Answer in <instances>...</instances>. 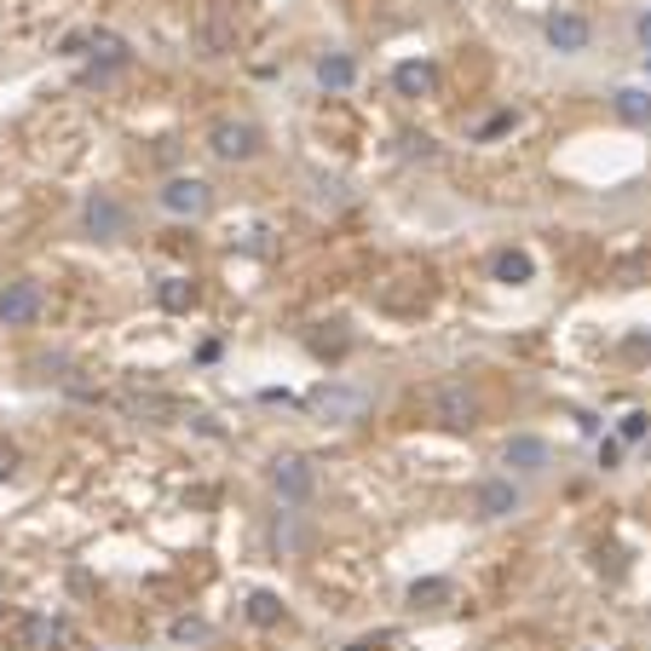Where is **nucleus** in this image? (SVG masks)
<instances>
[{
  "label": "nucleus",
  "mask_w": 651,
  "mask_h": 651,
  "mask_svg": "<svg viewBox=\"0 0 651 651\" xmlns=\"http://www.w3.org/2000/svg\"><path fill=\"white\" fill-rule=\"evenodd\" d=\"M156 208L173 214V219H203L214 208V185L196 180V173H173V180L156 191Z\"/></svg>",
  "instance_id": "obj_3"
},
{
  "label": "nucleus",
  "mask_w": 651,
  "mask_h": 651,
  "mask_svg": "<svg viewBox=\"0 0 651 651\" xmlns=\"http://www.w3.org/2000/svg\"><path fill=\"white\" fill-rule=\"evenodd\" d=\"M645 69H651V58H645Z\"/></svg>",
  "instance_id": "obj_25"
},
{
  "label": "nucleus",
  "mask_w": 651,
  "mask_h": 651,
  "mask_svg": "<svg viewBox=\"0 0 651 651\" xmlns=\"http://www.w3.org/2000/svg\"><path fill=\"white\" fill-rule=\"evenodd\" d=\"M479 392H473L467 381H444L438 392H433V421L438 427H449V433H473L479 427Z\"/></svg>",
  "instance_id": "obj_5"
},
{
  "label": "nucleus",
  "mask_w": 651,
  "mask_h": 651,
  "mask_svg": "<svg viewBox=\"0 0 651 651\" xmlns=\"http://www.w3.org/2000/svg\"><path fill=\"white\" fill-rule=\"evenodd\" d=\"M392 87L404 93V98H427V93L438 87V69H433L427 58H404V64L392 69Z\"/></svg>",
  "instance_id": "obj_12"
},
{
  "label": "nucleus",
  "mask_w": 651,
  "mask_h": 651,
  "mask_svg": "<svg viewBox=\"0 0 651 651\" xmlns=\"http://www.w3.org/2000/svg\"><path fill=\"white\" fill-rule=\"evenodd\" d=\"M208 150H214V156L219 162H254L260 156V150H265V133L254 128V121H242V116H225V121H214V128H208Z\"/></svg>",
  "instance_id": "obj_1"
},
{
  "label": "nucleus",
  "mask_w": 651,
  "mask_h": 651,
  "mask_svg": "<svg viewBox=\"0 0 651 651\" xmlns=\"http://www.w3.org/2000/svg\"><path fill=\"white\" fill-rule=\"evenodd\" d=\"M524 508V485L513 479V473H490V479L473 485V513H479L485 524H502Z\"/></svg>",
  "instance_id": "obj_2"
},
{
  "label": "nucleus",
  "mask_w": 651,
  "mask_h": 651,
  "mask_svg": "<svg viewBox=\"0 0 651 651\" xmlns=\"http://www.w3.org/2000/svg\"><path fill=\"white\" fill-rule=\"evenodd\" d=\"M312 410L323 421H335V427H352V421H364V410H369V392L364 387H346V381H323L312 392Z\"/></svg>",
  "instance_id": "obj_6"
},
{
  "label": "nucleus",
  "mask_w": 651,
  "mask_h": 651,
  "mask_svg": "<svg viewBox=\"0 0 651 651\" xmlns=\"http://www.w3.org/2000/svg\"><path fill=\"white\" fill-rule=\"evenodd\" d=\"M502 462L513 467V479H542V473L554 467V444H547L542 433H513L502 444Z\"/></svg>",
  "instance_id": "obj_9"
},
{
  "label": "nucleus",
  "mask_w": 651,
  "mask_h": 651,
  "mask_svg": "<svg viewBox=\"0 0 651 651\" xmlns=\"http://www.w3.org/2000/svg\"><path fill=\"white\" fill-rule=\"evenodd\" d=\"M490 278L519 289V283H531V278H536V260L524 254V248H502V254H490Z\"/></svg>",
  "instance_id": "obj_13"
},
{
  "label": "nucleus",
  "mask_w": 651,
  "mask_h": 651,
  "mask_svg": "<svg viewBox=\"0 0 651 651\" xmlns=\"http://www.w3.org/2000/svg\"><path fill=\"white\" fill-rule=\"evenodd\" d=\"M317 87L323 93H352L358 87V58L352 53H323L317 58Z\"/></svg>",
  "instance_id": "obj_11"
},
{
  "label": "nucleus",
  "mask_w": 651,
  "mask_h": 651,
  "mask_svg": "<svg viewBox=\"0 0 651 651\" xmlns=\"http://www.w3.org/2000/svg\"><path fill=\"white\" fill-rule=\"evenodd\" d=\"M622 462V438H599V467H617Z\"/></svg>",
  "instance_id": "obj_20"
},
{
  "label": "nucleus",
  "mask_w": 651,
  "mask_h": 651,
  "mask_svg": "<svg viewBox=\"0 0 651 651\" xmlns=\"http://www.w3.org/2000/svg\"><path fill=\"white\" fill-rule=\"evenodd\" d=\"M542 35H547V46H554V53L577 58V53H588V41H594V23H588L583 12H554V18L542 23Z\"/></svg>",
  "instance_id": "obj_10"
},
{
  "label": "nucleus",
  "mask_w": 651,
  "mask_h": 651,
  "mask_svg": "<svg viewBox=\"0 0 651 651\" xmlns=\"http://www.w3.org/2000/svg\"><path fill=\"white\" fill-rule=\"evenodd\" d=\"M248 617L260 622V629H271V622H283V606H278V594H248Z\"/></svg>",
  "instance_id": "obj_16"
},
{
  "label": "nucleus",
  "mask_w": 651,
  "mask_h": 651,
  "mask_svg": "<svg viewBox=\"0 0 651 651\" xmlns=\"http://www.w3.org/2000/svg\"><path fill=\"white\" fill-rule=\"evenodd\" d=\"M18 640H23V651H53L64 640V622H53V617H23Z\"/></svg>",
  "instance_id": "obj_15"
},
{
  "label": "nucleus",
  "mask_w": 651,
  "mask_h": 651,
  "mask_svg": "<svg viewBox=\"0 0 651 651\" xmlns=\"http://www.w3.org/2000/svg\"><path fill=\"white\" fill-rule=\"evenodd\" d=\"M12 473H18V449L0 444V479H12Z\"/></svg>",
  "instance_id": "obj_23"
},
{
  "label": "nucleus",
  "mask_w": 651,
  "mask_h": 651,
  "mask_svg": "<svg viewBox=\"0 0 651 651\" xmlns=\"http://www.w3.org/2000/svg\"><path fill=\"white\" fill-rule=\"evenodd\" d=\"M41 312H46L41 283H30V278L0 283V323H7V329H30V323H41Z\"/></svg>",
  "instance_id": "obj_7"
},
{
  "label": "nucleus",
  "mask_w": 651,
  "mask_h": 651,
  "mask_svg": "<svg viewBox=\"0 0 651 651\" xmlns=\"http://www.w3.org/2000/svg\"><path fill=\"white\" fill-rule=\"evenodd\" d=\"M271 490L283 496V508H306L312 490H317V473L306 456H278L271 462Z\"/></svg>",
  "instance_id": "obj_8"
},
{
  "label": "nucleus",
  "mask_w": 651,
  "mask_h": 651,
  "mask_svg": "<svg viewBox=\"0 0 651 651\" xmlns=\"http://www.w3.org/2000/svg\"><path fill=\"white\" fill-rule=\"evenodd\" d=\"M502 128H513V110H502V116H490L485 128H479V139H490V133H502Z\"/></svg>",
  "instance_id": "obj_22"
},
{
  "label": "nucleus",
  "mask_w": 651,
  "mask_h": 651,
  "mask_svg": "<svg viewBox=\"0 0 651 651\" xmlns=\"http://www.w3.org/2000/svg\"><path fill=\"white\" fill-rule=\"evenodd\" d=\"M156 300H162V306H167V312H191V300H196V289H191L185 278H167V283L156 289Z\"/></svg>",
  "instance_id": "obj_17"
},
{
  "label": "nucleus",
  "mask_w": 651,
  "mask_h": 651,
  "mask_svg": "<svg viewBox=\"0 0 651 651\" xmlns=\"http://www.w3.org/2000/svg\"><path fill=\"white\" fill-rule=\"evenodd\" d=\"M634 41L645 46V58H651V7H645V12L634 18Z\"/></svg>",
  "instance_id": "obj_21"
},
{
  "label": "nucleus",
  "mask_w": 651,
  "mask_h": 651,
  "mask_svg": "<svg viewBox=\"0 0 651 651\" xmlns=\"http://www.w3.org/2000/svg\"><path fill=\"white\" fill-rule=\"evenodd\" d=\"M449 594H456V588H449L444 577H427V583H415V588H410V606H415V611H421V606H444Z\"/></svg>",
  "instance_id": "obj_18"
},
{
  "label": "nucleus",
  "mask_w": 651,
  "mask_h": 651,
  "mask_svg": "<svg viewBox=\"0 0 651 651\" xmlns=\"http://www.w3.org/2000/svg\"><path fill=\"white\" fill-rule=\"evenodd\" d=\"M611 110L629 121V128H651V93L645 87H617L611 93Z\"/></svg>",
  "instance_id": "obj_14"
},
{
  "label": "nucleus",
  "mask_w": 651,
  "mask_h": 651,
  "mask_svg": "<svg viewBox=\"0 0 651 651\" xmlns=\"http://www.w3.org/2000/svg\"><path fill=\"white\" fill-rule=\"evenodd\" d=\"M645 433H651V415H645V410H629V415H622V427H617L622 444H640Z\"/></svg>",
  "instance_id": "obj_19"
},
{
  "label": "nucleus",
  "mask_w": 651,
  "mask_h": 651,
  "mask_svg": "<svg viewBox=\"0 0 651 651\" xmlns=\"http://www.w3.org/2000/svg\"><path fill=\"white\" fill-rule=\"evenodd\" d=\"M0 617H7V599H0Z\"/></svg>",
  "instance_id": "obj_24"
},
{
  "label": "nucleus",
  "mask_w": 651,
  "mask_h": 651,
  "mask_svg": "<svg viewBox=\"0 0 651 651\" xmlns=\"http://www.w3.org/2000/svg\"><path fill=\"white\" fill-rule=\"evenodd\" d=\"M128 225H133L128 203H121V196H110V191H93L87 203H82V231H87L93 242H121V237H128Z\"/></svg>",
  "instance_id": "obj_4"
}]
</instances>
